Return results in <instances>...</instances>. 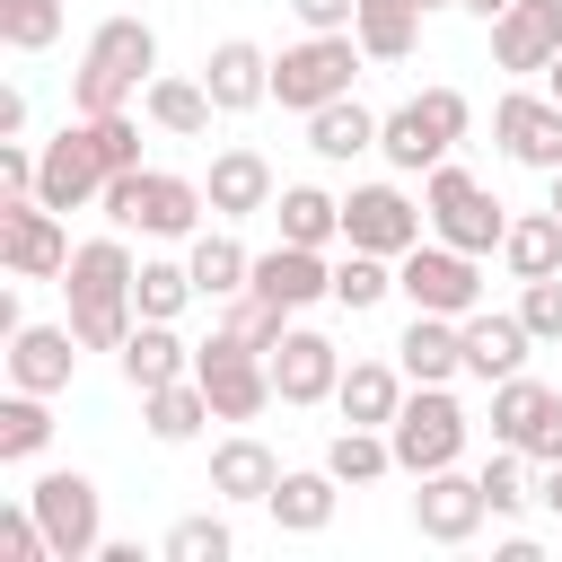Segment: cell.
<instances>
[{
  "mask_svg": "<svg viewBox=\"0 0 562 562\" xmlns=\"http://www.w3.org/2000/svg\"><path fill=\"white\" fill-rule=\"evenodd\" d=\"M132 272H140V263H132L123 228L70 246V263H61V299H70V334H79L88 351H123V334L140 325V307H132Z\"/></svg>",
  "mask_w": 562,
  "mask_h": 562,
  "instance_id": "6da1fadb",
  "label": "cell"
},
{
  "mask_svg": "<svg viewBox=\"0 0 562 562\" xmlns=\"http://www.w3.org/2000/svg\"><path fill=\"white\" fill-rule=\"evenodd\" d=\"M158 79V26L149 18H105L70 70V105L79 114H123L140 88Z\"/></svg>",
  "mask_w": 562,
  "mask_h": 562,
  "instance_id": "7a4b0ae2",
  "label": "cell"
},
{
  "mask_svg": "<svg viewBox=\"0 0 562 562\" xmlns=\"http://www.w3.org/2000/svg\"><path fill=\"white\" fill-rule=\"evenodd\" d=\"M97 211H105V228H123V237H167V246H176V237H193V228H202L211 193H202V176L123 167V176H105Z\"/></svg>",
  "mask_w": 562,
  "mask_h": 562,
  "instance_id": "3957f363",
  "label": "cell"
},
{
  "mask_svg": "<svg viewBox=\"0 0 562 562\" xmlns=\"http://www.w3.org/2000/svg\"><path fill=\"white\" fill-rule=\"evenodd\" d=\"M465 123H474L465 88H422V97L386 105V123H378V158H386L395 176H430V167L465 140Z\"/></svg>",
  "mask_w": 562,
  "mask_h": 562,
  "instance_id": "277c9868",
  "label": "cell"
},
{
  "mask_svg": "<svg viewBox=\"0 0 562 562\" xmlns=\"http://www.w3.org/2000/svg\"><path fill=\"white\" fill-rule=\"evenodd\" d=\"M422 211H430V237H448L465 255H501V237H509V202L474 167H457V158H439L422 176Z\"/></svg>",
  "mask_w": 562,
  "mask_h": 562,
  "instance_id": "5b68a950",
  "label": "cell"
},
{
  "mask_svg": "<svg viewBox=\"0 0 562 562\" xmlns=\"http://www.w3.org/2000/svg\"><path fill=\"white\" fill-rule=\"evenodd\" d=\"M360 61H369V53H360L351 26H342V35H299V44L272 53V105H281V114H316V105L351 97Z\"/></svg>",
  "mask_w": 562,
  "mask_h": 562,
  "instance_id": "8992f818",
  "label": "cell"
},
{
  "mask_svg": "<svg viewBox=\"0 0 562 562\" xmlns=\"http://www.w3.org/2000/svg\"><path fill=\"white\" fill-rule=\"evenodd\" d=\"M465 404H457V386H413L404 404H395V422H386V439H395V474H439V465H457L465 457Z\"/></svg>",
  "mask_w": 562,
  "mask_h": 562,
  "instance_id": "52a82bcc",
  "label": "cell"
},
{
  "mask_svg": "<svg viewBox=\"0 0 562 562\" xmlns=\"http://www.w3.org/2000/svg\"><path fill=\"white\" fill-rule=\"evenodd\" d=\"M395 299L430 307V316H474L483 307V255H465L448 237H422L413 255H395Z\"/></svg>",
  "mask_w": 562,
  "mask_h": 562,
  "instance_id": "ba28073f",
  "label": "cell"
},
{
  "mask_svg": "<svg viewBox=\"0 0 562 562\" xmlns=\"http://www.w3.org/2000/svg\"><path fill=\"white\" fill-rule=\"evenodd\" d=\"M193 378H202V395H211V413H220V422H263V413L281 404L272 360H263V351H246V342H228L220 325H211V342H193Z\"/></svg>",
  "mask_w": 562,
  "mask_h": 562,
  "instance_id": "9c48e42d",
  "label": "cell"
},
{
  "mask_svg": "<svg viewBox=\"0 0 562 562\" xmlns=\"http://www.w3.org/2000/svg\"><path fill=\"white\" fill-rule=\"evenodd\" d=\"M26 509L44 518V544H53V562H97V544H105V501H97V483H88L79 465H53V474H35Z\"/></svg>",
  "mask_w": 562,
  "mask_h": 562,
  "instance_id": "30bf717a",
  "label": "cell"
},
{
  "mask_svg": "<svg viewBox=\"0 0 562 562\" xmlns=\"http://www.w3.org/2000/svg\"><path fill=\"white\" fill-rule=\"evenodd\" d=\"M492 439L501 448H518L527 465H562V386H544V378H501L492 386Z\"/></svg>",
  "mask_w": 562,
  "mask_h": 562,
  "instance_id": "8fae6325",
  "label": "cell"
},
{
  "mask_svg": "<svg viewBox=\"0 0 562 562\" xmlns=\"http://www.w3.org/2000/svg\"><path fill=\"white\" fill-rule=\"evenodd\" d=\"M0 263H9V281H61V263H70L61 211L35 193H0Z\"/></svg>",
  "mask_w": 562,
  "mask_h": 562,
  "instance_id": "7c38bea8",
  "label": "cell"
},
{
  "mask_svg": "<svg viewBox=\"0 0 562 562\" xmlns=\"http://www.w3.org/2000/svg\"><path fill=\"white\" fill-rule=\"evenodd\" d=\"M430 237V211L404 193V184H351L342 193V246H369V255H413Z\"/></svg>",
  "mask_w": 562,
  "mask_h": 562,
  "instance_id": "4fadbf2b",
  "label": "cell"
},
{
  "mask_svg": "<svg viewBox=\"0 0 562 562\" xmlns=\"http://www.w3.org/2000/svg\"><path fill=\"white\" fill-rule=\"evenodd\" d=\"M483 518H492L483 474H457V465L413 474V536H422V544H474V536H483Z\"/></svg>",
  "mask_w": 562,
  "mask_h": 562,
  "instance_id": "5bb4252c",
  "label": "cell"
},
{
  "mask_svg": "<svg viewBox=\"0 0 562 562\" xmlns=\"http://www.w3.org/2000/svg\"><path fill=\"white\" fill-rule=\"evenodd\" d=\"M492 140H501V158L553 176V167H562V97H553V88H509V97L492 105Z\"/></svg>",
  "mask_w": 562,
  "mask_h": 562,
  "instance_id": "9a60e30c",
  "label": "cell"
},
{
  "mask_svg": "<svg viewBox=\"0 0 562 562\" xmlns=\"http://www.w3.org/2000/svg\"><path fill=\"white\" fill-rule=\"evenodd\" d=\"M97 193H105V158H97V140H88V123H61L53 140H35V202L88 211Z\"/></svg>",
  "mask_w": 562,
  "mask_h": 562,
  "instance_id": "2e32d148",
  "label": "cell"
},
{
  "mask_svg": "<svg viewBox=\"0 0 562 562\" xmlns=\"http://www.w3.org/2000/svg\"><path fill=\"white\" fill-rule=\"evenodd\" d=\"M272 386H281V404H290V413L334 404V386H342V351H334V334H316V325H299V316H290V334L272 342Z\"/></svg>",
  "mask_w": 562,
  "mask_h": 562,
  "instance_id": "e0dca14e",
  "label": "cell"
},
{
  "mask_svg": "<svg viewBox=\"0 0 562 562\" xmlns=\"http://www.w3.org/2000/svg\"><path fill=\"white\" fill-rule=\"evenodd\" d=\"M553 53H562V0H509L492 18V61L509 79H544Z\"/></svg>",
  "mask_w": 562,
  "mask_h": 562,
  "instance_id": "ac0fdd59",
  "label": "cell"
},
{
  "mask_svg": "<svg viewBox=\"0 0 562 562\" xmlns=\"http://www.w3.org/2000/svg\"><path fill=\"white\" fill-rule=\"evenodd\" d=\"M246 290H263L272 307H290V316H299V307L334 299V255H325V246H290V237H281V246H263V255H255V281H246Z\"/></svg>",
  "mask_w": 562,
  "mask_h": 562,
  "instance_id": "d6986e66",
  "label": "cell"
},
{
  "mask_svg": "<svg viewBox=\"0 0 562 562\" xmlns=\"http://www.w3.org/2000/svg\"><path fill=\"white\" fill-rule=\"evenodd\" d=\"M457 334H465V378H483V386L518 378L527 351H536V334H527L518 307H474V316H457Z\"/></svg>",
  "mask_w": 562,
  "mask_h": 562,
  "instance_id": "ffe728a7",
  "label": "cell"
},
{
  "mask_svg": "<svg viewBox=\"0 0 562 562\" xmlns=\"http://www.w3.org/2000/svg\"><path fill=\"white\" fill-rule=\"evenodd\" d=\"M79 334H70V316L61 325H18L9 334V386H35V395H61L70 378H79Z\"/></svg>",
  "mask_w": 562,
  "mask_h": 562,
  "instance_id": "44dd1931",
  "label": "cell"
},
{
  "mask_svg": "<svg viewBox=\"0 0 562 562\" xmlns=\"http://www.w3.org/2000/svg\"><path fill=\"white\" fill-rule=\"evenodd\" d=\"M272 527L281 536H325L334 527V509H342V474L316 457V465H281V483H272Z\"/></svg>",
  "mask_w": 562,
  "mask_h": 562,
  "instance_id": "7402d4cb",
  "label": "cell"
},
{
  "mask_svg": "<svg viewBox=\"0 0 562 562\" xmlns=\"http://www.w3.org/2000/svg\"><path fill=\"white\" fill-rule=\"evenodd\" d=\"M202 88H211V105H220V114H255V105L272 97V53H263V44H246V35H220V44H211V61H202Z\"/></svg>",
  "mask_w": 562,
  "mask_h": 562,
  "instance_id": "603a6c76",
  "label": "cell"
},
{
  "mask_svg": "<svg viewBox=\"0 0 562 562\" xmlns=\"http://www.w3.org/2000/svg\"><path fill=\"white\" fill-rule=\"evenodd\" d=\"M202 193H211V220H255V211H272V158L263 149H211V176H202Z\"/></svg>",
  "mask_w": 562,
  "mask_h": 562,
  "instance_id": "cb8c5ba5",
  "label": "cell"
},
{
  "mask_svg": "<svg viewBox=\"0 0 562 562\" xmlns=\"http://www.w3.org/2000/svg\"><path fill=\"white\" fill-rule=\"evenodd\" d=\"M272 483H281V457H272L255 430H228V439L211 448V501H228V509H263Z\"/></svg>",
  "mask_w": 562,
  "mask_h": 562,
  "instance_id": "d4e9b609",
  "label": "cell"
},
{
  "mask_svg": "<svg viewBox=\"0 0 562 562\" xmlns=\"http://www.w3.org/2000/svg\"><path fill=\"white\" fill-rule=\"evenodd\" d=\"M395 360H404L413 386H457V378H465V334H457V316L413 307V325L395 334Z\"/></svg>",
  "mask_w": 562,
  "mask_h": 562,
  "instance_id": "484cf974",
  "label": "cell"
},
{
  "mask_svg": "<svg viewBox=\"0 0 562 562\" xmlns=\"http://www.w3.org/2000/svg\"><path fill=\"white\" fill-rule=\"evenodd\" d=\"M114 369H123V386H132V395H149V386H167V378H184V369H193V342H184L167 316H140V325L123 334Z\"/></svg>",
  "mask_w": 562,
  "mask_h": 562,
  "instance_id": "4316f807",
  "label": "cell"
},
{
  "mask_svg": "<svg viewBox=\"0 0 562 562\" xmlns=\"http://www.w3.org/2000/svg\"><path fill=\"white\" fill-rule=\"evenodd\" d=\"M404 395H413V378H404V360H342V386H334V413H342V422H369V430H386Z\"/></svg>",
  "mask_w": 562,
  "mask_h": 562,
  "instance_id": "83f0119b",
  "label": "cell"
},
{
  "mask_svg": "<svg viewBox=\"0 0 562 562\" xmlns=\"http://www.w3.org/2000/svg\"><path fill=\"white\" fill-rule=\"evenodd\" d=\"M140 114H149L167 140H211V114H220V105H211V88H202V79L158 70V79L140 88Z\"/></svg>",
  "mask_w": 562,
  "mask_h": 562,
  "instance_id": "f1b7e54d",
  "label": "cell"
},
{
  "mask_svg": "<svg viewBox=\"0 0 562 562\" xmlns=\"http://www.w3.org/2000/svg\"><path fill=\"white\" fill-rule=\"evenodd\" d=\"M140 422H149V439H158V448H193V439H202V422H220V413H211L202 378L184 369V378H167V386H149V395H140Z\"/></svg>",
  "mask_w": 562,
  "mask_h": 562,
  "instance_id": "f546056e",
  "label": "cell"
},
{
  "mask_svg": "<svg viewBox=\"0 0 562 562\" xmlns=\"http://www.w3.org/2000/svg\"><path fill=\"white\" fill-rule=\"evenodd\" d=\"M378 123H386V114H369L360 97H334V105H316V114H307V149H316L325 167H351V158H369V149H378Z\"/></svg>",
  "mask_w": 562,
  "mask_h": 562,
  "instance_id": "4dcf8cb0",
  "label": "cell"
},
{
  "mask_svg": "<svg viewBox=\"0 0 562 562\" xmlns=\"http://www.w3.org/2000/svg\"><path fill=\"white\" fill-rule=\"evenodd\" d=\"M184 263H193V290H202L211 307L237 299V290L255 281V255L228 237V220H220V228H193V237H184Z\"/></svg>",
  "mask_w": 562,
  "mask_h": 562,
  "instance_id": "1f68e13d",
  "label": "cell"
},
{
  "mask_svg": "<svg viewBox=\"0 0 562 562\" xmlns=\"http://www.w3.org/2000/svg\"><path fill=\"white\" fill-rule=\"evenodd\" d=\"M272 220H281V237L290 246H342V193H325V184H281L272 193Z\"/></svg>",
  "mask_w": 562,
  "mask_h": 562,
  "instance_id": "d6a6232c",
  "label": "cell"
},
{
  "mask_svg": "<svg viewBox=\"0 0 562 562\" xmlns=\"http://www.w3.org/2000/svg\"><path fill=\"white\" fill-rule=\"evenodd\" d=\"M501 263H509V281H544V272H562V220H553V202H544V211H509Z\"/></svg>",
  "mask_w": 562,
  "mask_h": 562,
  "instance_id": "836d02e7",
  "label": "cell"
},
{
  "mask_svg": "<svg viewBox=\"0 0 562 562\" xmlns=\"http://www.w3.org/2000/svg\"><path fill=\"white\" fill-rule=\"evenodd\" d=\"M422 0H360V18H351V35H360V53L369 61H413V44H422Z\"/></svg>",
  "mask_w": 562,
  "mask_h": 562,
  "instance_id": "e575fe53",
  "label": "cell"
},
{
  "mask_svg": "<svg viewBox=\"0 0 562 562\" xmlns=\"http://www.w3.org/2000/svg\"><path fill=\"white\" fill-rule=\"evenodd\" d=\"M44 448H53V395L9 386L0 395V465H35Z\"/></svg>",
  "mask_w": 562,
  "mask_h": 562,
  "instance_id": "d590c367",
  "label": "cell"
},
{
  "mask_svg": "<svg viewBox=\"0 0 562 562\" xmlns=\"http://www.w3.org/2000/svg\"><path fill=\"white\" fill-rule=\"evenodd\" d=\"M378 299H395V255H369V246H342L334 255V307L369 316Z\"/></svg>",
  "mask_w": 562,
  "mask_h": 562,
  "instance_id": "8d00e7d4",
  "label": "cell"
},
{
  "mask_svg": "<svg viewBox=\"0 0 562 562\" xmlns=\"http://www.w3.org/2000/svg\"><path fill=\"white\" fill-rule=\"evenodd\" d=\"M193 299H202V290H193V263H176V255H149V263L132 272V307H140V316H167V325H176Z\"/></svg>",
  "mask_w": 562,
  "mask_h": 562,
  "instance_id": "74e56055",
  "label": "cell"
},
{
  "mask_svg": "<svg viewBox=\"0 0 562 562\" xmlns=\"http://www.w3.org/2000/svg\"><path fill=\"white\" fill-rule=\"evenodd\" d=\"M220 334L228 342H246V351H263L272 360V342L290 334V307H272L263 290H237V299H220Z\"/></svg>",
  "mask_w": 562,
  "mask_h": 562,
  "instance_id": "f35d334b",
  "label": "cell"
},
{
  "mask_svg": "<svg viewBox=\"0 0 562 562\" xmlns=\"http://www.w3.org/2000/svg\"><path fill=\"white\" fill-rule=\"evenodd\" d=\"M167 562H228L237 553V527L220 518V509H193V518H176L167 527V544H158Z\"/></svg>",
  "mask_w": 562,
  "mask_h": 562,
  "instance_id": "ab89813d",
  "label": "cell"
},
{
  "mask_svg": "<svg viewBox=\"0 0 562 562\" xmlns=\"http://www.w3.org/2000/svg\"><path fill=\"white\" fill-rule=\"evenodd\" d=\"M0 44H9V53L61 44V0H0Z\"/></svg>",
  "mask_w": 562,
  "mask_h": 562,
  "instance_id": "60d3db41",
  "label": "cell"
},
{
  "mask_svg": "<svg viewBox=\"0 0 562 562\" xmlns=\"http://www.w3.org/2000/svg\"><path fill=\"white\" fill-rule=\"evenodd\" d=\"M483 501H492V518H518V509L536 501L527 457H518V448H501V439H492V457H483Z\"/></svg>",
  "mask_w": 562,
  "mask_h": 562,
  "instance_id": "b9f144b4",
  "label": "cell"
},
{
  "mask_svg": "<svg viewBox=\"0 0 562 562\" xmlns=\"http://www.w3.org/2000/svg\"><path fill=\"white\" fill-rule=\"evenodd\" d=\"M88 123V140H97V158H105V176H123V167H140V123H132V105L123 114H79Z\"/></svg>",
  "mask_w": 562,
  "mask_h": 562,
  "instance_id": "7bdbcfd3",
  "label": "cell"
},
{
  "mask_svg": "<svg viewBox=\"0 0 562 562\" xmlns=\"http://www.w3.org/2000/svg\"><path fill=\"white\" fill-rule=\"evenodd\" d=\"M518 316H527V334H536V342H562V272L518 281Z\"/></svg>",
  "mask_w": 562,
  "mask_h": 562,
  "instance_id": "ee69618b",
  "label": "cell"
},
{
  "mask_svg": "<svg viewBox=\"0 0 562 562\" xmlns=\"http://www.w3.org/2000/svg\"><path fill=\"white\" fill-rule=\"evenodd\" d=\"M0 562H53V544H44V518L18 501V509H0Z\"/></svg>",
  "mask_w": 562,
  "mask_h": 562,
  "instance_id": "f6af8a7d",
  "label": "cell"
},
{
  "mask_svg": "<svg viewBox=\"0 0 562 562\" xmlns=\"http://www.w3.org/2000/svg\"><path fill=\"white\" fill-rule=\"evenodd\" d=\"M290 18H299L307 35H342V26L360 18V0H290Z\"/></svg>",
  "mask_w": 562,
  "mask_h": 562,
  "instance_id": "bcb514c9",
  "label": "cell"
},
{
  "mask_svg": "<svg viewBox=\"0 0 562 562\" xmlns=\"http://www.w3.org/2000/svg\"><path fill=\"white\" fill-rule=\"evenodd\" d=\"M0 193H35V149L26 140H0Z\"/></svg>",
  "mask_w": 562,
  "mask_h": 562,
  "instance_id": "7dc6e473",
  "label": "cell"
},
{
  "mask_svg": "<svg viewBox=\"0 0 562 562\" xmlns=\"http://www.w3.org/2000/svg\"><path fill=\"white\" fill-rule=\"evenodd\" d=\"M0 140H26V88H0Z\"/></svg>",
  "mask_w": 562,
  "mask_h": 562,
  "instance_id": "c3c4849f",
  "label": "cell"
},
{
  "mask_svg": "<svg viewBox=\"0 0 562 562\" xmlns=\"http://www.w3.org/2000/svg\"><path fill=\"white\" fill-rule=\"evenodd\" d=\"M536 501H544V518H562V465H536Z\"/></svg>",
  "mask_w": 562,
  "mask_h": 562,
  "instance_id": "681fc988",
  "label": "cell"
},
{
  "mask_svg": "<svg viewBox=\"0 0 562 562\" xmlns=\"http://www.w3.org/2000/svg\"><path fill=\"white\" fill-rule=\"evenodd\" d=\"M457 9H465V18H483V26H492V18H501V9H509V0H457Z\"/></svg>",
  "mask_w": 562,
  "mask_h": 562,
  "instance_id": "f907efd6",
  "label": "cell"
},
{
  "mask_svg": "<svg viewBox=\"0 0 562 562\" xmlns=\"http://www.w3.org/2000/svg\"><path fill=\"white\" fill-rule=\"evenodd\" d=\"M544 88H553V97H562V53H553V61H544Z\"/></svg>",
  "mask_w": 562,
  "mask_h": 562,
  "instance_id": "816d5d0a",
  "label": "cell"
},
{
  "mask_svg": "<svg viewBox=\"0 0 562 562\" xmlns=\"http://www.w3.org/2000/svg\"><path fill=\"white\" fill-rule=\"evenodd\" d=\"M553 220H562V167H553Z\"/></svg>",
  "mask_w": 562,
  "mask_h": 562,
  "instance_id": "f5cc1de1",
  "label": "cell"
},
{
  "mask_svg": "<svg viewBox=\"0 0 562 562\" xmlns=\"http://www.w3.org/2000/svg\"><path fill=\"white\" fill-rule=\"evenodd\" d=\"M422 9H457V0H422Z\"/></svg>",
  "mask_w": 562,
  "mask_h": 562,
  "instance_id": "db71d44e",
  "label": "cell"
}]
</instances>
